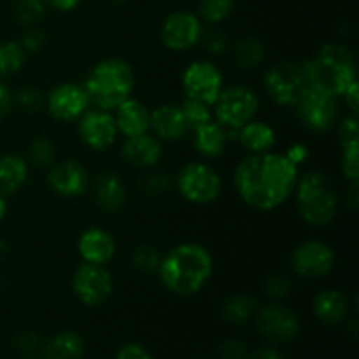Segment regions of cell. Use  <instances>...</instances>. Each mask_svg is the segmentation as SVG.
Instances as JSON below:
<instances>
[{"mask_svg": "<svg viewBox=\"0 0 359 359\" xmlns=\"http://www.w3.org/2000/svg\"><path fill=\"white\" fill-rule=\"evenodd\" d=\"M298 167L279 153L249 154L233 174L238 196L256 210H273L283 205L298 181Z\"/></svg>", "mask_w": 359, "mask_h": 359, "instance_id": "6da1fadb", "label": "cell"}, {"mask_svg": "<svg viewBox=\"0 0 359 359\" xmlns=\"http://www.w3.org/2000/svg\"><path fill=\"white\" fill-rule=\"evenodd\" d=\"M161 284L170 293L191 297L202 291L214 272V259L209 249L195 242H184L172 248L158 265Z\"/></svg>", "mask_w": 359, "mask_h": 359, "instance_id": "7a4b0ae2", "label": "cell"}, {"mask_svg": "<svg viewBox=\"0 0 359 359\" xmlns=\"http://www.w3.org/2000/svg\"><path fill=\"white\" fill-rule=\"evenodd\" d=\"M307 86L342 97L356 79V60L344 44H326L302 65Z\"/></svg>", "mask_w": 359, "mask_h": 359, "instance_id": "3957f363", "label": "cell"}, {"mask_svg": "<svg viewBox=\"0 0 359 359\" xmlns=\"http://www.w3.org/2000/svg\"><path fill=\"white\" fill-rule=\"evenodd\" d=\"M83 88L90 98V105L102 111H114L132 97L135 76L128 62L121 58H107L90 70Z\"/></svg>", "mask_w": 359, "mask_h": 359, "instance_id": "277c9868", "label": "cell"}, {"mask_svg": "<svg viewBox=\"0 0 359 359\" xmlns=\"http://www.w3.org/2000/svg\"><path fill=\"white\" fill-rule=\"evenodd\" d=\"M297 203L300 216L312 226H325L335 219L339 212V195L332 181L323 172L312 170L298 175Z\"/></svg>", "mask_w": 359, "mask_h": 359, "instance_id": "5b68a950", "label": "cell"}, {"mask_svg": "<svg viewBox=\"0 0 359 359\" xmlns=\"http://www.w3.org/2000/svg\"><path fill=\"white\" fill-rule=\"evenodd\" d=\"M258 107V95L249 88L237 84L221 91L212 104V116L226 130H238L255 119Z\"/></svg>", "mask_w": 359, "mask_h": 359, "instance_id": "8992f818", "label": "cell"}, {"mask_svg": "<svg viewBox=\"0 0 359 359\" xmlns=\"http://www.w3.org/2000/svg\"><path fill=\"white\" fill-rule=\"evenodd\" d=\"M177 191L188 202L205 205L219 196L223 181L212 167L205 163H188L177 174Z\"/></svg>", "mask_w": 359, "mask_h": 359, "instance_id": "52a82bcc", "label": "cell"}, {"mask_svg": "<svg viewBox=\"0 0 359 359\" xmlns=\"http://www.w3.org/2000/svg\"><path fill=\"white\" fill-rule=\"evenodd\" d=\"M307 88L302 65L293 62H280L270 67L265 74V90L269 97L280 107H290L298 102Z\"/></svg>", "mask_w": 359, "mask_h": 359, "instance_id": "ba28073f", "label": "cell"}, {"mask_svg": "<svg viewBox=\"0 0 359 359\" xmlns=\"http://www.w3.org/2000/svg\"><path fill=\"white\" fill-rule=\"evenodd\" d=\"M294 107H297V116L302 125L314 133L328 132L339 112L335 97L311 86L305 88Z\"/></svg>", "mask_w": 359, "mask_h": 359, "instance_id": "9c48e42d", "label": "cell"}, {"mask_svg": "<svg viewBox=\"0 0 359 359\" xmlns=\"http://www.w3.org/2000/svg\"><path fill=\"white\" fill-rule=\"evenodd\" d=\"M182 90L191 100H198L212 107L223 91V74L212 62L196 60L182 72Z\"/></svg>", "mask_w": 359, "mask_h": 359, "instance_id": "30bf717a", "label": "cell"}, {"mask_svg": "<svg viewBox=\"0 0 359 359\" xmlns=\"http://www.w3.org/2000/svg\"><path fill=\"white\" fill-rule=\"evenodd\" d=\"M72 287L81 304L88 307H98L111 297L114 280L104 265L83 263L74 273Z\"/></svg>", "mask_w": 359, "mask_h": 359, "instance_id": "8fae6325", "label": "cell"}, {"mask_svg": "<svg viewBox=\"0 0 359 359\" xmlns=\"http://www.w3.org/2000/svg\"><path fill=\"white\" fill-rule=\"evenodd\" d=\"M203 35L202 21L189 11H175L161 25V42L170 51H188Z\"/></svg>", "mask_w": 359, "mask_h": 359, "instance_id": "7c38bea8", "label": "cell"}, {"mask_svg": "<svg viewBox=\"0 0 359 359\" xmlns=\"http://www.w3.org/2000/svg\"><path fill=\"white\" fill-rule=\"evenodd\" d=\"M291 266L305 279H321L335 266V252L321 241H305L291 255Z\"/></svg>", "mask_w": 359, "mask_h": 359, "instance_id": "4fadbf2b", "label": "cell"}, {"mask_svg": "<svg viewBox=\"0 0 359 359\" xmlns=\"http://www.w3.org/2000/svg\"><path fill=\"white\" fill-rule=\"evenodd\" d=\"M46 107L49 114L58 121H77L90 107V98L79 84L63 83L49 91Z\"/></svg>", "mask_w": 359, "mask_h": 359, "instance_id": "5bb4252c", "label": "cell"}, {"mask_svg": "<svg viewBox=\"0 0 359 359\" xmlns=\"http://www.w3.org/2000/svg\"><path fill=\"white\" fill-rule=\"evenodd\" d=\"M77 132L81 140L93 151H104L114 144L118 139V126H116L114 116L109 111L102 109H88L79 119Z\"/></svg>", "mask_w": 359, "mask_h": 359, "instance_id": "9a60e30c", "label": "cell"}, {"mask_svg": "<svg viewBox=\"0 0 359 359\" xmlns=\"http://www.w3.org/2000/svg\"><path fill=\"white\" fill-rule=\"evenodd\" d=\"M48 184L56 195L76 198L84 195L90 188V174L79 161L65 160L49 167Z\"/></svg>", "mask_w": 359, "mask_h": 359, "instance_id": "2e32d148", "label": "cell"}, {"mask_svg": "<svg viewBox=\"0 0 359 359\" xmlns=\"http://www.w3.org/2000/svg\"><path fill=\"white\" fill-rule=\"evenodd\" d=\"M258 330L270 340L287 342L300 332V321L297 314L283 305H266L258 314Z\"/></svg>", "mask_w": 359, "mask_h": 359, "instance_id": "e0dca14e", "label": "cell"}, {"mask_svg": "<svg viewBox=\"0 0 359 359\" xmlns=\"http://www.w3.org/2000/svg\"><path fill=\"white\" fill-rule=\"evenodd\" d=\"M77 252L84 263L93 265H105L111 262L116 252V241L104 228H88L79 235L77 241Z\"/></svg>", "mask_w": 359, "mask_h": 359, "instance_id": "ac0fdd59", "label": "cell"}, {"mask_svg": "<svg viewBox=\"0 0 359 359\" xmlns=\"http://www.w3.org/2000/svg\"><path fill=\"white\" fill-rule=\"evenodd\" d=\"M149 128L153 130L158 139L168 140V142L184 139L189 132L182 109L174 104H163L153 109L149 118Z\"/></svg>", "mask_w": 359, "mask_h": 359, "instance_id": "d6986e66", "label": "cell"}, {"mask_svg": "<svg viewBox=\"0 0 359 359\" xmlns=\"http://www.w3.org/2000/svg\"><path fill=\"white\" fill-rule=\"evenodd\" d=\"M161 154H163V151H161L160 140L149 133L126 137L121 146L123 160L137 168L154 167L161 160Z\"/></svg>", "mask_w": 359, "mask_h": 359, "instance_id": "ffe728a7", "label": "cell"}, {"mask_svg": "<svg viewBox=\"0 0 359 359\" xmlns=\"http://www.w3.org/2000/svg\"><path fill=\"white\" fill-rule=\"evenodd\" d=\"M114 111L118 132H121L125 137H135L149 132L151 112L142 102L130 97L128 100H125L121 105H118Z\"/></svg>", "mask_w": 359, "mask_h": 359, "instance_id": "44dd1931", "label": "cell"}, {"mask_svg": "<svg viewBox=\"0 0 359 359\" xmlns=\"http://www.w3.org/2000/svg\"><path fill=\"white\" fill-rule=\"evenodd\" d=\"M238 142L242 144L244 149L249 151V154L256 153H269L276 146L277 135L276 130L263 121H249L242 128L237 130Z\"/></svg>", "mask_w": 359, "mask_h": 359, "instance_id": "7402d4cb", "label": "cell"}, {"mask_svg": "<svg viewBox=\"0 0 359 359\" xmlns=\"http://www.w3.org/2000/svg\"><path fill=\"white\" fill-rule=\"evenodd\" d=\"M195 133V149L205 158H217L228 146V130L217 121H209L193 130Z\"/></svg>", "mask_w": 359, "mask_h": 359, "instance_id": "603a6c76", "label": "cell"}, {"mask_svg": "<svg viewBox=\"0 0 359 359\" xmlns=\"http://www.w3.org/2000/svg\"><path fill=\"white\" fill-rule=\"evenodd\" d=\"M126 189L121 179L112 172H104L95 181V198L97 203L107 212H114V210L121 209L125 203Z\"/></svg>", "mask_w": 359, "mask_h": 359, "instance_id": "cb8c5ba5", "label": "cell"}, {"mask_svg": "<svg viewBox=\"0 0 359 359\" xmlns=\"http://www.w3.org/2000/svg\"><path fill=\"white\" fill-rule=\"evenodd\" d=\"M28 179V163L16 154L0 158V193L14 195Z\"/></svg>", "mask_w": 359, "mask_h": 359, "instance_id": "d4e9b609", "label": "cell"}, {"mask_svg": "<svg viewBox=\"0 0 359 359\" xmlns=\"http://www.w3.org/2000/svg\"><path fill=\"white\" fill-rule=\"evenodd\" d=\"M347 298L337 290H325L314 298V312L323 323L337 325L347 316Z\"/></svg>", "mask_w": 359, "mask_h": 359, "instance_id": "484cf974", "label": "cell"}, {"mask_svg": "<svg viewBox=\"0 0 359 359\" xmlns=\"http://www.w3.org/2000/svg\"><path fill=\"white\" fill-rule=\"evenodd\" d=\"M83 353V339L74 332H63L49 340L44 356L46 359H81Z\"/></svg>", "mask_w": 359, "mask_h": 359, "instance_id": "4316f807", "label": "cell"}, {"mask_svg": "<svg viewBox=\"0 0 359 359\" xmlns=\"http://www.w3.org/2000/svg\"><path fill=\"white\" fill-rule=\"evenodd\" d=\"M255 311V298L248 297V294H233V297H230L223 304L221 314H223V318L226 319L228 323H231V325H242V323H245L251 318Z\"/></svg>", "mask_w": 359, "mask_h": 359, "instance_id": "83f0119b", "label": "cell"}, {"mask_svg": "<svg viewBox=\"0 0 359 359\" xmlns=\"http://www.w3.org/2000/svg\"><path fill=\"white\" fill-rule=\"evenodd\" d=\"M27 60V51L20 42H0V76L7 77L16 74Z\"/></svg>", "mask_w": 359, "mask_h": 359, "instance_id": "f1b7e54d", "label": "cell"}, {"mask_svg": "<svg viewBox=\"0 0 359 359\" xmlns=\"http://www.w3.org/2000/svg\"><path fill=\"white\" fill-rule=\"evenodd\" d=\"M263 55H265V48L263 42L258 37H245L242 39L235 49V58L237 63L245 70H252L263 62Z\"/></svg>", "mask_w": 359, "mask_h": 359, "instance_id": "f546056e", "label": "cell"}, {"mask_svg": "<svg viewBox=\"0 0 359 359\" xmlns=\"http://www.w3.org/2000/svg\"><path fill=\"white\" fill-rule=\"evenodd\" d=\"M182 114H184L186 123L189 126V132L196 130L198 126L205 125V123L212 121V111H210V105L202 104L198 100H191V98H186L184 104L181 105Z\"/></svg>", "mask_w": 359, "mask_h": 359, "instance_id": "4dcf8cb0", "label": "cell"}, {"mask_svg": "<svg viewBox=\"0 0 359 359\" xmlns=\"http://www.w3.org/2000/svg\"><path fill=\"white\" fill-rule=\"evenodd\" d=\"M235 0H200V18L207 23H221L231 14Z\"/></svg>", "mask_w": 359, "mask_h": 359, "instance_id": "1f68e13d", "label": "cell"}, {"mask_svg": "<svg viewBox=\"0 0 359 359\" xmlns=\"http://www.w3.org/2000/svg\"><path fill=\"white\" fill-rule=\"evenodd\" d=\"M46 9H48V6L44 4V0H20L16 4L14 13H16L18 21L21 25L34 27L46 16Z\"/></svg>", "mask_w": 359, "mask_h": 359, "instance_id": "d6a6232c", "label": "cell"}, {"mask_svg": "<svg viewBox=\"0 0 359 359\" xmlns=\"http://www.w3.org/2000/svg\"><path fill=\"white\" fill-rule=\"evenodd\" d=\"M55 156H56L55 144H53L49 139H46V137H39V139H35L34 142H32L30 158H32V163H35L37 167L49 168L53 163H55Z\"/></svg>", "mask_w": 359, "mask_h": 359, "instance_id": "836d02e7", "label": "cell"}, {"mask_svg": "<svg viewBox=\"0 0 359 359\" xmlns=\"http://www.w3.org/2000/svg\"><path fill=\"white\" fill-rule=\"evenodd\" d=\"M160 259V252L153 245H139L132 255L133 266H137L140 272H156Z\"/></svg>", "mask_w": 359, "mask_h": 359, "instance_id": "e575fe53", "label": "cell"}, {"mask_svg": "<svg viewBox=\"0 0 359 359\" xmlns=\"http://www.w3.org/2000/svg\"><path fill=\"white\" fill-rule=\"evenodd\" d=\"M340 168L346 179L351 182H358L359 179V144L356 146L342 147V160H340Z\"/></svg>", "mask_w": 359, "mask_h": 359, "instance_id": "d590c367", "label": "cell"}, {"mask_svg": "<svg viewBox=\"0 0 359 359\" xmlns=\"http://www.w3.org/2000/svg\"><path fill=\"white\" fill-rule=\"evenodd\" d=\"M339 139L342 147L356 146L359 144V119L358 114L349 116L344 119L339 126Z\"/></svg>", "mask_w": 359, "mask_h": 359, "instance_id": "8d00e7d4", "label": "cell"}, {"mask_svg": "<svg viewBox=\"0 0 359 359\" xmlns=\"http://www.w3.org/2000/svg\"><path fill=\"white\" fill-rule=\"evenodd\" d=\"M291 290V283L287 280V276H283V273H277V276H272L269 280H266L265 291L270 298L273 300H279V298H284Z\"/></svg>", "mask_w": 359, "mask_h": 359, "instance_id": "74e56055", "label": "cell"}, {"mask_svg": "<svg viewBox=\"0 0 359 359\" xmlns=\"http://www.w3.org/2000/svg\"><path fill=\"white\" fill-rule=\"evenodd\" d=\"M16 102L20 104V107H23L25 111H37L42 105V95L41 91L35 90V88H21L16 95Z\"/></svg>", "mask_w": 359, "mask_h": 359, "instance_id": "f35d334b", "label": "cell"}, {"mask_svg": "<svg viewBox=\"0 0 359 359\" xmlns=\"http://www.w3.org/2000/svg\"><path fill=\"white\" fill-rule=\"evenodd\" d=\"M21 46L27 53H35V51H41L42 46L46 44V35L44 32L39 30V28H30L27 34L21 37Z\"/></svg>", "mask_w": 359, "mask_h": 359, "instance_id": "ab89813d", "label": "cell"}, {"mask_svg": "<svg viewBox=\"0 0 359 359\" xmlns=\"http://www.w3.org/2000/svg\"><path fill=\"white\" fill-rule=\"evenodd\" d=\"M219 356L223 359H242L245 356V346L241 340H226L219 346Z\"/></svg>", "mask_w": 359, "mask_h": 359, "instance_id": "60d3db41", "label": "cell"}, {"mask_svg": "<svg viewBox=\"0 0 359 359\" xmlns=\"http://www.w3.org/2000/svg\"><path fill=\"white\" fill-rule=\"evenodd\" d=\"M118 359H151L149 353L137 344H126L118 353Z\"/></svg>", "mask_w": 359, "mask_h": 359, "instance_id": "b9f144b4", "label": "cell"}, {"mask_svg": "<svg viewBox=\"0 0 359 359\" xmlns=\"http://www.w3.org/2000/svg\"><path fill=\"white\" fill-rule=\"evenodd\" d=\"M342 97H346V104L347 107L351 109L353 114H358L359 111V88H358V81H354L346 91H344Z\"/></svg>", "mask_w": 359, "mask_h": 359, "instance_id": "7bdbcfd3", "label": "cell"}, {"mask_svg": "<svg viewBox=\"0 0 359 359\" xmlns=\"http://www.w3.org/2000/svg\"><path fill=\"white\" fill-rule=\"evenodd\" d=\"M11 107H13V91L6 84L0 83V119L11 111Z\"/></svg>", "mask_w": 359, "mask_h": 359, "instance_id": "ee69618b", "label": "cell"}, {"mask_svg": "<svg viewBox=\"0 0 359 359\" xmlns=\"http://www.w3.org/2000/svg\"><path fill=\"white\" fill-rule=\"evenodd\" d=\"M286 156L290 158V160L293 161V163L298 167V165L304 163V161L307 160L309 151H307V147L304 146V144H293V146H291L290 149H287Z\"/></svg>", "mask_w": 359, "mask_h": 359, "instance_id": "f6af8a7d", "label": "cell"}, {"mask_svg": "<svg viewBox=\"0 0 359 359\" xmlns=\"http://www.w3.org/2000/svg\"><path fill=\"white\" fill-rule=\"evenodd\" d=\"M81 2H83V0H44L46 6L53 7V9L56 11H62V13H70V11H74L76 7H79Z\"/></svg>", "mask_w": 359, "mask_h": 359, "instance_id": "bcb514c9", "label": "cell"}, {"mask_svg": "<svg viewBox=\"0 0 359 359\" xmlns=\"http://www.w3.org/2000/svg\"><path fill=\"white\" fill-rule=\"evenodd\" d=\"M205 46L214 53V55H217V53H221L224 48H226V39H224L221 34H210L209 37H207Z\"/></svg>", "mask_w": 359, "mask_h": 359, "instance_id": "7dc6e473", "label": "cell"}, {"mask_svg": "<svg viewBox=\"0 0 359 359\" xmlns=\"http://www.w3.org/2000/svg\"><path fill=\"white\" fill-rule=\"evenodd\" d=\"M251 359H284V356L279 353V351L272 349V347H265V349L256 351L255 356Z\"/></svg>", "mask_w": 359, "mask_h": 359, "instance_id": "c3c4849f", "label": "cell"}, {"mask_svg": "<svg viewBox=\"0 0 359 359\" xmlns=\"http://www.w3.org/2000/svg\"><path fill=\"white\" fill-rule=\"evenodd\" d=\"M20 346H21V349L34 351L35 347L39 346V337L35 335V333H23Z\"/></svg>", "mask_w": 359, "mask_h": 359, "instance_id": "681fc988", "label": "cell"}, {"mask_svg": "<svg viewBox=\"0 0 359 359\" xmlns=\"http://www.w3.org/2000/svg\"><path fill=\"white\" fill-rule=\"evenodd\" d=\"M7 212V202H6V196L0 193V221L4 219V216H6Z\"/></svg>", "mask_w": 359, "mask_h": 359, "instance_id": "f907efd6", "label": "cell"}, {"mask_svg": "<svg viewBox=\"0 0 359 359\" xmlns=\"http://www.w3.org/2000/svg\"><path fill=\"white\" fill-rule=\"evenodd\" d=\"M112 2H114V4H126L128 0H112Z\"/></svg>", "mask_w": 359, "mask_h": 359, "instance_id": "816d5d0a", "label": "cell"}]
</instances>
